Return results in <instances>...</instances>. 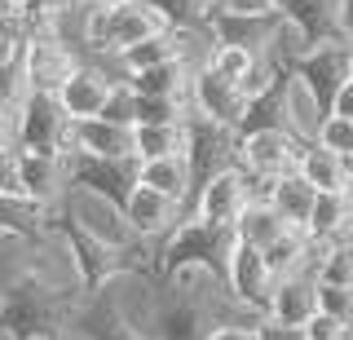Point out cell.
Listing matches in <instances>:
<instances>
[{
  "mask_svg": "<svg viewBox=\"0 0 353 340\" xmlns=\"http://www.w3.org/2000/svg\"><path fill=\"white\" fill-rule=\"evenodd\" d=\"M84 305V296L71 292V283H62L49 266H27L0 292V336L9 340H62L71 332L66 323H75V310Z\"/></svg>",
  "mask_w": 353,
  "mask_h": 340,
  "instance_id": "1",
  "label": "cell"
},
{
  "mask_svg": "<svg viewBox=\"0 0 353 340\" xmlns=\"http://www.w3.org/2000/svg\"><path fill=\"white\" fill-rule=\"evenodd\" d=\"M234 248H239L234 226H216V221H203L199 212H185V221L159 243L154 274L172 279V274H181V270H212L216 279H225Z\"/></svg>",
  "mask_w": 353,
  "mask_h": 340,
  "instance_id": "2",
  "label": "cell"
},
{
  "mask_svg": "<svg viewBox=\"0 0 353 340\" xmlns=\"http://www.w3.org/2000/svg\"><path fill=\"white\" fill-rule=\"evenodd\" d=\"M309 141L296 137L292 128H261V133H239V168H248V177L265 190L270 181L301 172V155Z\"/></svg>",
  "mask_w": 353,
  "mask_h": 340,
  "instance_id": "3",
  "label": "cell"
},
{
  "mask_svg": "<svg viewBox=\"0 0 353 340\" xmlns=\"http://www.w3.org/2000/svg\"><path fill=\"white\" fill-rule=\"evenodd\" d=\"M84 62V53L75 45H66L53 27H36L27 36V49H22V84H27V93H58L66 80L75 75V67Z\"/></svg>",
  "mask_w": 353,
  "mask_h": 340,
  "instance_id": "4",
  "label": "cell"
},
{
  "mask_svg": "<svg viewBox=\"0 0 353 340\" xmlns=\"http://www.w3.org/2000/svg\"><path fill=\"white\" fill-rule=\"evenodd\" d=\"M185 159L194 168V181H208L216 172L234 168L239 163V128L190 111V119H185Z\"/></svg>",
  "mask_w": 353,
  "mask_h": 340,
  "instance_id": "5",
  "label": "cell"
},
{
  "mask_svg": "<svg viewBox=\"0 0 353 340\" xmlns=\"http://www.w3.org/2000/svg\"><path fill=\"white\" fill-rule=\"evenodd\" d=\"M18 146L27 150H62L66 155V141H71V115L58 102V93H27L18 102Z\"/></svg>",
  "mask_w": 353,
  "mask_h": 340,
  "instance_id": "6",
  "label": "cell"
},
{
  "mask_svg": "<svg viewBox=\"0 0 353 340\" xmlns=\"http://www.w3.org/2000/svg\"><path fill=\"white\" fill-rule=\"evenodd\" d=\"M119 84H124V75L110 67V58H84L75 67V75L58 89V102L66 106L71 119H97Z\"/></svg>",
  "mask_w": 353,
  "mask_h": 340,
  "instance_id": "7",
  "label": "cell"
},
{
  "mask_svg": "<svg viewBox=\"0 0 353 340\" xmlns=\"http://www.w3.org/2000/svg\"><path fill=\"white\" fill-rule=\"evenodd\" d=\"M292 75H301V80L309 84V93L318 97V102L331 111V97L340 93V84L353 75V45L345 36L336 40H323V45L305 49L301 58L292 62Z\"/></svg>",
  "mask_w": 353,
  "mask_h": 340,
  "instance_id": "8",
  "label": "cell"
},
{
  "mask_svg": "<svg viewBox=\"0 0 353 340\" xmlns=\"http://www.w3.org/2000/svg\"><path fill=\"white\" fill-rule=\"evenodd\" d=\"M256 181L248 177V168H225V172H216V177H208V181H199V190H194V208L190 212H199L203 221H216V226H234L239 217H243V208H248L252 199H256Z\"/></svg>",
  "mask_w": 353,
  "mask_h": 340,
  "instance_id": "9",
  "label": "cell"
},
{
  "mask_svg": "<svg viewBox=\"0 0 353 340\" xmlns=\"http://www.w3.org/2000/svg\"><path fill=\"white\" fill-rule=\"evenodd\" d=\"M283 23H287L283 9H270V14H239V9L221 5L212 14V40L216 45H243V49L261 53V58H274Z\"/></svg>",
  "mask_w": 353,
  "mask_h": 340,
  "instance_id": "10",
  "label": "cell"
},
{
  "mask_svg": "<svg viewBox=\"0 0 353 340\" xmlns=\"http://www.w3.org/2000/svg\"><path fill=\"white\" fill-rule=\"evenodd\" d=\"M66 177L71 186H84L93 194H106V199L124 203L132 194V186L141 177V159L124 155V159H97V155H66Z\"/></svg>",
  "mask_w": 353,
  "mask_h": 340,
  "instance_id": "11",
  "label": "cell"
},
{
  "mask_svg": "<svg viewBox=\"0 0 353 340\" xmlns=\"http://www.w3.org/2000/svg\"><path fill=\"white\" fill-rule=\"evenodd\" d=\"M225 283H230V296H234L243 310L261 318L265 314V301H270V292H274V283H279V274H274L270 257H265L261 248H252V243H243V239H239L234 257H230Z\"/></svg>",
  "mask_w": 353,
  "mask_h": 340,
  "instance_id": "12",
  "label": "cell"
},
{
  "mask_svg": "<svg viewBox=\"0 0 353 340\" xmlns=\"http://www.w3.org/2000/svg\"><path fill=\"white\" fill-rule=\"evenodd\" d=\"M185 212H190L185 203H176V199H168V194H159L154 186H141V181L132 186V194L124 199V217L137 230L141 243H163L185 221Z\"/></svg>",
  "mask_w": 353,
  "mask_h": 340,
  "instance_id": "13",
  "label": "cell"
},
{
  "mask_svg": "<svg viewBox=\"0 0 353 340\" xmlns=\"http://www.w3.org/2000/svg\"><path fill=\"white\" fill-rule=\"evenodd\" d=\"M190 106H194L199 115L216 119V124L239 128L243 124V111H248V93L239 89V80H225L221 71H212L203 62V67L194 71V80H190Z\"/></svg>",
  "mask_w": 353,
  "mask_h": 340,
  "instance_id": "14",
  "label": "cell"
},
{
  "mask_svg": "<svg viewBox=\"0 0 353 340\" xmlns=\"http://www.w3.org/2000/svg\"><path fill=\"white\" fill-rule=\"evenodd\" d=\"M22 150V194H27L36 208H44V212H53L66 190H71V177H66V155L62 150Z\"/></svg>",
  "mask_w": 353,
  "mask_h": 340,
  "instance_id": "15",
  "label": "cell"
},
{
  "mask_svg": "<svg viewBox=\"0 0 353 340\" xmlns=\"http://www.w3.org/2000/svg\"><path fill=\"white\" fill-rule=\"evenodd\" d=\"M75 332H80L84 340H146L137 327L128 323L124 305L115 301V292H110V288L84 296V305L75 310Z\"/></svg>",
  "mask_w": 353,
  "mask_h": 340,
  "instance_id": "16",
  "label": "cell"
},
{
  "mask_svg": "<svg viewBox=\"0 0 353 340\" xmlns=\"http://www.w3.org/2000/svg\"><path fill=\"white\" fill-rule=\"evenodd\" d=\"M66 155H97V159H124L132 155V128L115 119H71Z\"/></svg>",
  "mask_w": 353,
  "mask_h": 340,
  "instance_id": "17",
  "label": "cell"
},
{
  "mask_svg": "<svg viewBox=\"0 0 353 340\" xmlns=\"http://www.w3.org/2000/svg\"><path fill=\"white\" fill-rule=\"evenodd\" d=\"M265 314L305 327L309 318L318 314V274L314 270H301V274L279 279V283H274V292H270V301H265Z\"/></svg>",
  "mask_w": 353,
  "mask_h": 340,
  "instance_id": "18",
  "label": "cell"
},
{
  "mask_svg": "<svg viewBox=\"0 0 353 340\" xmlns=\"http://www.w3.org/2000/svg\"><path fill=\"white\" fill-rule=\"evenodd\" d=\"M159 31H168V18H163L150 0L115 5V9H110V40H106L110 58L124 53V49H132V45H141V40H150V36H159Z\"/></svg>",
  "mask_w": 353,
  "mask_h": 340,
  "instance_id": "19",
  "label": "cell"
},
{
  "mask_svg": "<svg viewBox=\"0 0 353 340\" xmlns=\"http://www.w3.org/2000/svg\"><path fill=\"white\" fill-rule=\"evenodd\" d=\"M305 230H309V239H314L318 248L353 239V190H323Z\"/></svg>",
  "mask_w": 353,
  "mask_h": 340,
  "instance_id": "20",
  "label": "cell"
},
{
  "mask_svg": "<svg viewBox=\"0 0 353 340\" xmlns=\"http://www.w3.org/2000/svg\"><path fill=\"white\" fill-rule=\"evenodd\" d=\"M261 128H292V71H283L270 89L248 102L239 133H261Z\"/></svg>",
  "mask_w": 353,
  "mask_h": 340,
  "instance_id": "21",
  "label": "cell"
},
{
  "mask_svg": "<svg viewBox=\"0 0 353 340\" xmlns=\"http://www.w3.org/2000/svg\"><path fill=\"white\" fill-rule=\"evenodd\" d=\"M199 62L190 58H168L159 67H146V71H132L124 75L128 89L141 93V97H190V80H194Z\"/></svg>",
  "mask_w": 353,
  "mask_h": 340,
  "instance_id": "22",
  "label": "cell"
},
{
  "mask_svg": "<svg viewBox=\"0 0 353 340\" xmlns=\"http://www.w3.org/2000/svg\"><path fill=\"white\" fill-rule=\"evenodd\" d=\"M301 177L314 186L318 194L323 190H353V159L323 146V141H309L305 155H301Z\"/></svg>",
  "mask_w": 353,
  "mask_h": 340,
  "instance_id": "23",
  "label": "cell"
},
{
  "mask_svg": "<svg viewBox=\"0 0 353 340\" xmlns=\"http://www.w3.org/2000/svg\"><path fill=\"white\" fill-rule=\"evenodd\" d=\"M141 186H154L159 194H168V199L176 203H185V208H194V190H199V181H194V168H190V159L185 155H168V159H141Z\"/></svg>",
  "mask_w": 353,
  "mask_h": 340,
  "instance_id": "24",
  "label": "cell"
},
{
  "mask_svg": "<svg viewBox=\"0 0 353 340\" xmlns=\"http://www.w3.org/2000/svg\"><path fill=\"white\" fill-rule=\"evenodd\" d=\"M265 199H270L279 212L287 217V226H309V217H314V203H318V190L309 186L301 172H292V177H279V181H270L265 186Z\"/></svg>",
  "mask_w": 353,
  "mask_h": 340,
  "instance_id": "25",
  "label": "cell"
},
{
  "mask_svg": "<svg viewBox=\"0 0 353 340\" xmlns=\"http://www.w3.org/2000/svg\"><path fill=\"white\" fill-rule=\"evenodd\" d=\"M265 257H270L274 274L287 279V274H301V270H314L318 266V243L309 239V230L292 226V230H283V234L265 248Z\"/></svg>",
  "mask_w": 353,
  "mask_h": 340,
  "instance_id": "26",
  "label": "cell"
},
{
  "mask_svg": "<svg viewBox=\"0 0 353 340\" xmlns=\"http://www.w3.org/2000/svg\"><path fill=\"white\" fill-rule=\"evenodd\" d=\"M234 230H239L243 243H252V248H261V252H265V248L274 243V239L283 234V230H292V226H287V217H283L270 199H265V194H256V199L243 208V217L234 221Z\"/></svg>",
  "mask_w": 353,
  "mask_h": 340,
  "instance_id": "27",
  "label": "cell"
},
{
  "mask_svg": "<svg viewBox=\"0 0 353 340\" xmlns=\"http://www.w3.org/2000/svg\"><path fill=\"white\" fill-rule=\"evenodd\" d=\"M132 155L137 159L185 155V124H132Z\"/></svg>",
  "mask_w": 353,
  "mask_h": 340,
  "instance_id": "28",
  "label": "cell"
},
{
  "mask_svg": "<svg viewBox=\"0 0 353 340\" xmlns=\"http://www.w3.org/2000/svg\"><path fill=\"white\" fill-rule=\"evenodd\" d=\"M27 14H22V5L14 9H0V71H14L22 62V49H27Z\"/></svg>",
  "mask_w": 353,
  "mask_h": 340,
  "instance_id": "29",
  "label": "cell"
},
{
  "mask_svg": "<svg viewBox=\"0 0 353 340\" xmlns=\"http://www.w3.org/2000/svg\"><path fill=\"white\" fill-rule=\"evenodd\" d=\"M168 27H212V14L221 9V0H150Z\"/></svg>",
  "mask_w": 353,
  "mask_h": 340,
  "instance_id": "30",
  "label": "cell"
},
{
  "mask_svg": "<svg viewBox=\"0 0 353 340\" xmlns=\"http://www.w3.org/2000/svg\"><path fill=\"white\" fill-rule=\"evenodd\" d=\"M256 62H261V53H252L243 45H216V40H212V53H208V67L221 71L225 80H239V84L256 71Z\"/></svg>",
  "mask_w": 353,
  "mask_h": 340,
  "instance_id": "31",
  "label": "cell"
},
{
  "mask_svg": "<svg viewBox=\"0 0 353 340\" xmlns=\"http://www.w3.org/2000/svg\"><path fill=\"white\" fill-rule=\"evenodd\" d=\"M314 274L323 283H353V239H340V243L318 248Z\"/></svg>",
  "mask_w": 353,
  "mask_h": 340,
  "instance_id": "32",
  "label": "cell"
},
{
  "mask_svg": "<svg viewBox=\"0 0 353 340\" xmlns=\"http://www.w3.org/2000/svg\"><path fill=\"white\" fill-rule=\"evenodd\" d=\"M318 310L340 318L353 332V283H323L318 279Z\"/></svg>",
  "mask_w": 353,
  "mask_h": 340,
  "instance_id": "33",
  "label": "cell"
},
{
  "mask_svg": "<svg viewBox=\"0 0 353 340\" xmlns=\"http://www.w3.org/2000/svg\"><path fill=\"white\" fill-rule=\"evenodd\" d=\"M314 141H323V146H331V150H340V155L353 159V119L327 111L323 124H318V137H314Z\"/></svg>",
  "mask_w": 353,
  "mask_h": 340,
  "instance_id": "34",
  "label": "cell"
},
{
  "mask_svg": "<svg viewBox=\"0 0 353 340\" xmlns=\"http://www.w3.org/2000/svg\"><path fill=\"white\" fill-rule=\"evenodd\" d=\"M0 194L5 199H27L22 194V150L18 146L0 150Z\"/></svg>",
  "mask_w": 353,
  "mask_h": 340,
  "instance_id": "35",
  "label": "cell"
},
{
  "mask_svg": "<svg viewBox=\"0 0 353 340\" xmlns=\"http://www.w3.org/2000/svg\"><path fill=\"white\" fill-rule=\"evenodd\" d=\"M75 5H84V0H27L22 14H27V27L36 31V27H53L49 18H58V14H66V9H75Z\"/></svg>",
  "mask_w": 353,
  "mask_h": 340,
  "instance_id": "36",
  "label": "cell"
},
{
  "mask_svg": "<svg viewBox=\"0 0 353 340\" xmlns=\"http://www.w3.org/2000/svg\"><path fill=\"white\" fill-rule=\"evenodd\" d=\"M102 119H115V124H137V93L128 89V80L115 89V97L106 102V111H102Z\"/></svg>",
  "mask_w": 353,
  "mask_h": 340,
  "instance_id": "37",
  "label": "cell"
},
{
  "mask_svg": "<svg viewBox=\"0 0 353 340\" xmlns=\"http://www.w3.org/2000/svg\"><path fill=\"white\" fill-rule=\"evenodd\" d=\"M256 340H309V332H305V327H296V323H283V318L261 314L256 318Z\"/></svg>",
  "mask_w": 353,
  "mask_h": 340,
  "instance_id": "38",
  "label": "cell"
},
{
  "mask_svg": "<svg viewBox=\"0 0 353 340\" xmlns=\"http://www.w3.org/2000/svg\"><path fill=\"white\" fill-rule=\"evenodd\" d=\"M305 332H309V340H353V332H349V327L340 323V318L323 314V310H318V314L305 323Z\"/></svg>",
  "mask_w": 353,
  "mask_h": 340,
  "instance_id": "39",
  "label": "cell"
},
{
  "mask_svg": "<svg viewBox=\"0 0 353 340\" xmlns=\"http://www.w3.org/2000/svg\"><path fill=\"white\" fill-rule=\"evenodd\" d=\"M208 340H256V323H221Z\"/></svg>",
  "mask_w": 353,
  "mask_h": 340,
  "instance_id": "40",
  "label": "cell"
},
{
  "mask_svg": "<svg viewBox=\"0 0 353 340\" xmlns=\"http://www.w3.org/2000/svg\"><path fill=\"white\" fill-rule=\"evenodd\" d=\"M14 111H18V102L14 106H0V150L18 146V119H14Z\"/></svg>",
  "mask_w": 353,
  "mask_h": 340,
  "instance_id": "41",
  "label": "cell"
},
{
  "mask_svg": "<svg viewBox=\"0 0 353 340\" xmlns=\"http://www.w3.org/2000/svg\"><path fill=\"white\" fill-rule=\"evenodd\" d=\"M225 9H239V14H270V9H283L287 0H221Z\"/></svg>",
  "mask_w": 353,
  "mask_h": 340,
  "instance_id": "42",
  "label": "cell"
},
{
  "mask_svg": "<svg viewBox=\"0 0 353 340\" xmlns=\"http://www.w3.org/2000/svg\"><path fill=\"white\" fill-rule=\"evenodd\" d=\"M331 115H345V119H353V75L345 84H340V93L331 97Z\"/></svg>",
  "mask_w": 353,
  "mask_h": 340,
  "instance_id": "43",
  "label": "cell"
},
{
  "mask_svg": "<svg viewBox=\"0 0 353 340\" xmlns=\"http://www.w3.org/2000/svg\"><path fill=\"white\" fill-rule=\"evenodd\" d=\"M97 5H106V9H115V5H128V0H97Z\"/></svg>",
  "mask_w": 353,
  "mask_h": 340,
  "instance_id": "44",
  "label": "cell"
},
{
  "mask_svg": "<svg viewBox=\"0 0 353 340\" xmlns=\"http://www.w3.org/2000/svg\"><path fill=\"white\" fill-rule=\"evenodd\" d=\"M0 9H14V0H0Z\"/></svg>",
  "mask_w": 353,
  "mask_h": 340,
  "instance_id": "45",
  "label": "cell"
},
{
  "mask_svg": "<svg viewBox=\"0 0 353 340\" xmlns=\"http://www.w3.org/2000/svg\"><path fill=\"white\" fill-rule=\"evenodd\" d=\"M14 5H27V0H14Z\"/></svg>",
  "mask_w": 353,
  "mask_h": 340,
  "instance_id": "46",
  "label": "cell"
},
{
  "mask_svg": "<svg viewBox=\"0 0 353 340\" xmlns=\"http://www.w3.org/2000/svg\"><path fill=\"white\" fill-rule=\"evenodd\" d=\"M0 340H9V336H0Z\"/></svg>",
  "mask_w": 353,
  "mask_h": 340,
  "instance_id": "47",
  "label": "cell"
}]
</instances>
